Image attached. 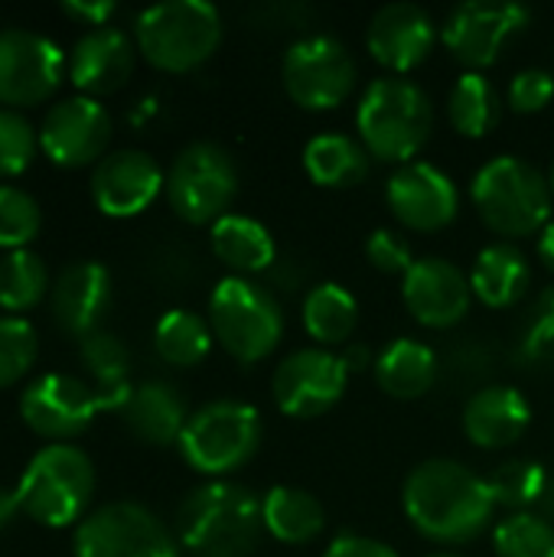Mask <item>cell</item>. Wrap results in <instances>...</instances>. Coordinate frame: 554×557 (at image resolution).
Here are the masks:
<instances>
[{
  "label": "cell",
  "instance_id": "1",
  "mask_svg": "<svg viewBox=\"0 0 554 557\" xmlns=\"http://www.w3.org/2000/svg\"><path fill=\"white\" fill-rule=\"evenodd\" d=\"M402 506L415 532L434 545H467L483 535L496 512V496L483 476L457 460L418 463L405 486Z\"/></svg>",
  "mask_w": 554,
  "mask_h": 557
},
{
  "label": "cell",
  "instance_id": "2",
  "mask_svg": "<svg viewBox=\"0 0 554 557\" xmlns=\"http://www.w3.org/2000/svg\"><path fill=\"white\" fill-rule=\"evenodd\" d=\"M264 532L261 499L229 480L196 486L176 512V542L189 557H251Z\"/></svg>",
  "mask_w": 554,
  "mask_h": 557
},
{
  "label": "cell",
  "instance_id": "3",
  "mask_svg": "<svg viewBox=\"0 0 554 557\" xmlns=\"http://www.w3.org/2000/svg\"><path fill=\"white\" fill-rule=\"evenodd\" d=\"M356 127L369 157L405 166L428 144L434 127V108L421 85L385 75L362 91Z\"/></svg>",
  "mask_w": 554,
  "mask_h": 557
},
{
  "label": "cell",
  "instance_id": "4",
  "mask_svg": "<svg viewBox=\"0 0 554 557\" xmlns=\"http://www.w3.org/2000/svg\"><path fill=\"white\" fill-rule=\"evenodd\" d=\"M473 206L490 232L503 238L542 235L552 222V186L549 180L519 157H493L470 183Z\"/></svg>",
  "mask_w": 554,
  "mask_h": 557
},
{
  "label": "cell",
  "instance_id": "5",
  "mask_svg": "<svg viewBox=\"0 0 554 557\" xmlns=\"http://www.w3.org/2000/svg\"><path fill=\"white\" fill-rule=\"evenodd\" d=\"M95 496V467L72 444H46L26 463L16 499L20 512L46 529H65L88 516Z\"/></svg>",
  "mask_w": 554,
  "mask_h": 557
},
{
  "label": "cell",
  "instance_id": "6",
  "mask_svg": "<svg viewBox=\"0 0 554 557\" xmlns=\"http://www.w3.org/2000/svg\"><path fill=\"white\" fill-rule=\"evenodd\" d=\"M137 52L160 72H193L222 42V16L206 0H167L134 23Z\"/></svg>",
  "mask_w": 554,
  "mask_h": 557
},
{
  "label": "cell",
  "instance_id": "7",
  "mask_svg": "<svg viewBox=\"0 0 554 557\" xmlns=\"http://www.w3.org/2000/svg\"><path fill=\"white\" fill-rule=\"evenodd\" d=\"M209 326L216 343L242 366L271 356L284 336V313L271 290L248 277H222L209 297Z\"/></svg>",
  "mask_w": 554,
  "mask_h": 557
},
{
  "label": "cell",
  "instance_id": "8",
  "mask_svg": "<svg viewBox=\"0 0 554 557\" xmlns=\"http://www.w3.org/2000/svg\"><path fill=\"white\" fill-rule=\"evenodd\" d=\"M261 444V414L245 401H209L196 414H189V424L180 437L183 460L212 480H222L245 467Z\"/></svg>",
  "mask_w": 554,
  "mask_h": 557
},
{
  "label": "cell",
  "instance_id": "9",
  "mask_svg": "<svg viewBox=\"0 0 554 557\" xmlns=\"http://www.w3.org/2000/svg\"><path fill=\"white\" fill-rule=\"evenodd\" d=\"M238 196V166L232 153L212 140L186 144L167 173L170 209L189 225H216Z\"/></svg>",
  "mask_w": 554,
  "mask_h": 557
},
{
  "label": "cell",
  "instance_id": "10",
  "mask_svg": "<svg viewBox=\"0 0 554 557\" xmlns=\"http://www.w3.org/2000/svg\"><path fill=\"white\" fill-rule=\"evenodd\" d=\"M72 552L75 557H180V542L150 509L104 503L78 522Z\"/></svg>",
  "mask_w": 554,
  "mask_h": 557
},
{
  "label": "cell",
  "instance_id": "11",
  "mask_svg": "<svg viewBox=\"0 0 554 557\" xmlns=\"http://www.w3.org/2000/svg\"><path fill=\"white\" fill-rule=\"evenodd\" d=\"M284 91L307 111H330L356 88V62L336 36H304L281 62Z\"/></svg>",
  "mask_w": 554,
  "mask_h": 557
},
{
  "label": "cell",
  "instance_id": "12",
  "mask_svg": "<svg viewBox=\"0 0 554 557\" xmlns=\"http://www.w3.org/2000/svg\"><path fill=\"white\" fill-rule=\"evenodd\" d=\"M65 75V52L42 33L0 29V104L10 111L42 104Z\"/></svg>",
  "mask_w": 554,
  "mask_h": 557
},
{
  "label": "cell",
  "instance_id": "13",
  "mask_svg": "<svg viewBox=\"0 0 554 557\" xmlns=\"http://www.w3.org/2000/svg\"><path fill=\"white\" fill-rule=\"evenodd\" d=\"M101 411L91 385L78 375L65 372H46L36 382H29L20 395V418L23 424L49 441V444H69L78 434H85Z\"/></svg>",
  "mask_w": 554,
  "mask_h": 557
},
{
  "label": "cell",
  "instance_id": "14",
  "mask_svg": "<svg viewBox=\"0 0 554 557\" xmlns=\"http://www.w3.org/2000/svg\"><path fill=\"white\" fill-rule=\"evenodd\" d=\"M526 26H529V10L519 3L467 0L447 13L441 36L457 62H464L470 72H480L496 65L509 39L519 36Z\"/></svg>",
  "mask_w": 554,
  "mask_h": 557
},
{
  "label": "cell",
  "instance_id": "15",
  "mask_svg": "<svg viewBox=\"0 0 554 557\" xmlns=\"http://www.w3.org/2000/svg\"><path fill=\"white\" fill-rule=\"evenodd\" d=\"M349 372L343 359L330 349H297L291 352L271 379L274 405L297 421L327 414L346 392Z\"/></svg>",
  "mask_w": 554,
  "mask_h": 557
},
{
  "label": "cell",
  "instance_id": "16",
  "mask_svg": "<svg viewBox=\"0 0 554 557\" xmlns=\"http://www.w3.org/2000/svg\"><path fill=\"white\" fill-rule=\"evenodd\" d=\"M111 140V114L95 98L75 95L56 101L39 127L42 153L65 170L101 163Z\"/></svg>",
  "mask_w": 554,
  "mask_h": 557
},
{
  "label": "cell",
  "instance_id": "17",
  "mask_svg": "<svg viewBox=\"0 0 554 557\" xmlns=\"http://www.w3.org/2000/svg\"><path fill=\"white\" fill-rule=\"evenodd\" d=\"M385 199L392 215L411 232H441L457 219L460 209L454 180L428 160L398 166L385 183Z\"/></svg>",
  "mask_w": 554,
  "mask_h": 557
},
{
  "label": "cell",
  "instance_id": "18",
  "mask_svg": "<svg viewBox=\"0 0 554 557\" xmlns=\"http://www.w3.org/2000/svg\"><path fill=\"white\" fill-rule=\"evenodd\" d=\"M160 189H167V176L160 163L144 150L104 153L91 173V199L111 219L140 215L160 196Z\"/></svg>",
  "mask_w": 554,
  "mask_h": 557
},
{
  "label": "cell",
  "instance_id": "19",
  "mask_svg": "<svg viewBox=\"0 0 554 557\" xmlns=\"http://www.w3.org/2000/svg\"><path fill=\"white\" fill-rule=\"evenodd\" d=\"M402 297L421 326L447 330L467 317L473 287L457 264L444 258H418L402 281Z\"/></svg>",
  "mask_w": 554,
  "mask_h": 557
},
{
  "label": "cell",
  "instance_id": "20",
  "mask_svg": "<svg viewBox=\"0 0 554 557\" xmlns=\"http://www.w3.org/2000/svg\"><path fill=\"white\" fill-rule=\"evenodd\" d=\"M438 42V26L418 3H385L369 20L366 46L372 59L392 72L418 69Z\"/></svg>",
  "mask_w": 554,
  "mask_h": 557
},
{
  "label": "cell",
  "instance_id": "21",
  "mask_svg": "<svg viewBox=\"0 0 554 557\" xmlns=\"http://www.w3.org/2000/svg\"><path fill=\"white\" fill-rule=\"evenodd\" d=\"M52 320L62 333H72L78 339L101 330L108 310H111V274L98 261H75L59 271L52 290H49Z\"/></svg>",
  "mask_w": 554,
  "mask_h": 557
},
{
  "label": "cell",
  "instance_id": "22",
  "mask_svg": "<svg viewBox=\"0 0 554 557\" xmlns=\"http://www.w3.org/2000/svg\"><path fill=\"white\" fill-rule=\"evenodd\" d=\"M134 72V42L118 26H98L78 36L69 55V78L85 98L114 95Z\"/></svg>",
  "mask_w": 554,
  "mask_h": 557
},
{
  "label": "cell",
  "instance_id": "23",
  "mask_svg": "<svg viewBox=\"0 0 554 557\" xmlns=\"http://www.w3.org/2000/svg\"><path fill=\"white\" fill-rule=\"evenodd\" d=\"M532 421L526 395L513 385L480 388L464 408V434L483 450H500L516 444Z\"/></svg>",
  "mask_w": 554,
  "mask_h": 557
},
{
  "label": "cell",
  "instance_id": "24",
  "mask_svg": "<svg viewBox=\"0 0 554 557\" xmlns=\"http://www.w3.org/2000/svg\"><path fill=\"white\" fill-rule=\"evenodd\" d=\"M124 428L147 447H170L180 444L189 411L183 395L170 382H144L131 392L121 408Z\"/></svg>",
  "mask_w": 554,
  "mask_h": 557
},
{
  "label": "cell",
  "instance_id": "25",
  "mask_svg": "<svg viewBox=\"0 0 554 557\" xmlns=\"http://www.w3.org/2000/svg\"><path fill=\"white\" fill-rule=\"evenodd\" d=\"M529 277H532V271H529L526 255L509 242H496L477 255L470 287H473L477 300L487 304L490 310H506L526 297Z\"/></svg>",
  "mask_w": 554,
  "mask_h": 557
},
{
  "label": "cell",
  "instance_id": "26",
  "mask_svg": "<svg viewBox=\"0 0 554 557\" xmlns=\"http://www.w3.org/2000/svg\"><path fill=\"white\" fill-rule=\"evenodd\" d=\"M78 359L85 366L88 385L101 405V411H121L124 401L131 398L134 385H131V356L124 349V343L104 330L85 336L78 343Z\"/></svg>",
  "mask_w": 554,
  "mask_h": 557
},
{
  "label": "cell",
  "instance_id": "27",
  "mask_svg": "<svg viewBox=\"0 0 554 557\" xmlns=\"http://www.w3.org/2000/svg\"><path fill=\"white\" fill-rule=\"evenodd\" d=\"M209 242H212V255H216L225 268H232L238 277L258 274V271L271 268V264H274V255H278L271 232H268L258 219L238 215V212L222 215V219L212 225Z\"/></svg>",
  "mask_w": 554,
  "mask_h": 557
},
{
  "label": "cell",
  "instance_id": "28",
  "mask_svg": "<svg viewBox=\"0 0 554 557\" xmlns=\"http://www.w3.org/2000/svg\"><path fill=\"white\" fill-rule=\"evenodd\" d=\"M376 382L392 398H421L438 382V356L418 339H395L376 359Z\"/></svg>",
  "mask_w": 554,
  "mask_h": 557
},
{
  "label": "cell",
  "instance_id": "29",
  "mask_svg": "<svg viewBox=\"0 0 554 557\" xmlns=\"http://www.w3.org/2000/svg\"><path fill=\"white\" fill-rule=\"evenodd\" d=\"M304 170L323 189H346L369 176V150L346 134H320L304 147Z\"/></svg>",
  "mask_w": 554,
  "mask_h": 557
},
{
  "label": "cell",
  "instance_id": "30",
  "mask_svg": "<svg viewBox=\"0 0 554 557\" xmlns=\"http://www.w3.org/2000/svg\"><path fill=\"white\" fill-rule=\"evenodd\" d=\"M261 506H264V529L284 545H310L327 525V516L317 496L297 486L268 490Z\"/></svg>",
  "mask_w": 554,
  "mask_h": 557
},
{
  "label": "cell",
  "instance_id": "31",
  "mask_svg": "<svg viewBox=\"0 0 554 557\" xmlns=\"http://www.w3.org/2000/svg\"><path fill=\"white\" fill-rule=\"evenodd\" d=\"M359 323V304L343 284H320L304 300V326L307 333L327 346H346Z\"/></svg>",
  "mask_w": 554,
  "mask_h": 557
},
{
  "label": "cell",
  "instance_id": "32",
  "mask_svg": "<svg viewBox=\"0 0 554 557\" xmlns=\"http://www.w3.org/2000/svg\"><path fill=\"white\" fill-rule=\"evenodd\" d=\"M212 326L209 320H202L199 313L193 310H167L157 326H153V346H157V356L167 362V366H176V369H193L199 366L209 349H212Z\"/></svg>",
  "mask_w": 554,
  "mask_h": 557
},
{
  "label": "cell",
  "instance_id": "33",
  "mask_svg": "<svg viewBox=\"0 0 554 557\" xmlns=\"http://www.w3.org/2000/svg\"><path fill=\"white\" fill-rule=\"evenodd\" d=\"M447 117H451L457 134H464V137H487L500 124V117H503L500 91L493 88V82L487 75L464 72L454 82V88H451Z\"/></svg>",
  "mask_w": 554,
  "mask_h": 557
},
{
  "label": "cell",
  "instance_id": "34",
  "mask_svg": "<svg viewBox=\"0 0 554 557\" xmlns=\"http://www.w3.org/2000/svg\"><path fill=\"white\" fill-rule=\"evenodd\" d=\"M49 290H52L49 271L36 251L20 248V251H7L0 258V307L10 317H20V313L39 307Z\"/></svg>",
  "mask_w": 554,
  "mask_h": 557
},
{
  "label": "cell",
  "instance_id": "35",
  "mask_svg": "<svg viewBox=\"0 0 554 557\" xmlns=\"http://www.w3.org/2000/svg\"><path fill=\"white\" fill-rule=\"evenodd\" d=\"M487 483L496 496V506L522 512L529 506H539L549 483V470L535 460H506L490 473Z\"/></svg>",
  "mask_w": 554,
  "mask_h": 557
},
{
  "label": "cell",
  "instance_id": "36",
  "mask_svg": "<svg viewBox=\"0 0 554 557\" xmlns=\"http://www.w3.org/2000/svg\"><path fill=\"white\" fill-rule=\"evenodd\" d=\"M496 557H554V525L542 516L516 512L493 532Z\"/></svg>",
  "mask_w": 554,
  "mask_h": 557
},
{
  "label": "cell",
  "instance_id": "37",
  "mask_svg": "<svg viewBox=\"0 0 554 557\" xmlns=\"http://www.w3.org/2000/svg\"><path fill=\"white\" fill-rule=\"evenodd\" d=\"M42 228L39 202L20 186H0V248L20 251Z\"/></svg>",
  "mask_w": 554,
  "mask_h": 557
},
{
  "label": "cell",
  "instance_id": "38",
  "mask_svg": "<svg viewBox=\"0 0 554 557\" xmlns=\"http://www.w3.org/2000/svg\"><path fill=\"white\" fill-rule=\"evenodd\" d=\"M39 356L36 330L23 317H0V388L16 385Z\"/></svg>",
  "mask_w": 554,
  "mask_h": 557
},
{
  "label": "cell",
  "instance_id": "39",
  "mask_svg": "<svg viewBox=\"0 0 554 557\" xmlns=\"http://www.w3.org/2000/svg\"><path fill=\"white\" fill-rule=\"evenodd\" d=\"M36 150L39 131H33V124L23 114L0 108V180L20 176L33 163Z\"/></svg>",
  "mask_w": 554,
  "mask_h": 557
},
{
  "label": "cell",
  "instance_id": "40",
  "mask_svg": "<svg viewBox=\"0 0 554 557\" xmlns=\"http://www.w3.org/2000/svg\"><path fill=\"white\" fill-rule=\"evenodd\" d=\"M519 346L529 362H554V287H545L526 310Z\"/></svg>",
  "mask_w": 554,
  "mask_h": 557
},
{
  "label": "cell",
  "instance_id": "41",
  "mask_svg": "<svg viewBox=\"0 0 554 557\" xmlns=\"http://www.w3.org/2000/svg\"><path fill=\"white\" fill-rule=\"evenodd\" d=\"M366 258L372 261V268H379L382 274H408L411 271V264L418 261L415 255H411V245L398 235V232H392V228H376L372 235H369V242H366Z\"/></svg>",
  "mask_w": 554,
  "mask_h": 557
},
{
  "label": "cell",
  "instance_id": "42",
  "mask_svg": "<svg viewBox=\"0 0 554 557\" xmlns=\"http://www.w3.org/2000/svg\"><path fill=\"white\" fill-rule=\"evenodd\" d=\"M554 98V75L545 69H526L509 85V104L519 114H535Z\"/></svg>",
  "mask_w": 554,
  "mask_h": 557
},
{
  "label": "cell",
  "instance_id": "43",
  "mask_svg": "<svg viewBox=\"0 0 554 557\" xmlns=\"http://www.w3.org/2000/svg\"><path fill=\"white\" fill-rule=\"evenodd\" d=\"M323 557H398L395 548H389L385 542L366 539V535H340Z\"/></svg>",
  "mask_w": 554,
  "mask_h": 557
},
{
  "label": "cell",
  "instance_id": "44",
  "mask_svg": "<svg viewBox=\"0 0 554 557\" xmlns=\"http://www.w3.org/2000/svg\"><path fill=\"white\" fill-rule=\"evenodd\" d=\"M114 10H118V3H111V0H65L62 3V13L65 16H72V20H78V23H85L91 29L108 26V20L114 16Z\"/></svg>",
  "mask_w": 554,
  "mask_h": 557
},
{
  "label": "cell",
  "instance_id": "45",
  "mask_svg": "<svg viewBox=\"0 0 554 557\" xmlns=\"http://www.w3.org/2000/svg\"><path fill=\"white\" fill-rule=\"evenodd\" d=\"M343 366H346V372H366L369 369V362H372V352H369V346H359V343H346L343 346Z\"/></svg>",
  "mask_w": 554,
  "mask_h": 557
},
{
  "label": "cell",
  "instance_id": "46",
  "mask_svg": "<svg viewBox=\"0 0 554 557\" xmlns=\"http://www.w3.org/2000/svg\"><path fill=\"white\" fill-rule=\"evenodd\" d=\"M20 516V499L16 490H0V532Z\"/></svg>",
  "mask_w": 554,
  "mask_h": 557
},
{
  "label": "cell",
  "instance_id": "47",
  "mask_svg": "<svg viewBox=\"0 0 554 557\" xmlns=\"http://www.w3.org/2000/svg\"><path fill=\"white\" fill-rule=\"evenodd\" d=\"M539 258H542V264L554 274V219L545 225V232L539 235Z\"/></svg>",
  "mask_w": 554,
  "mask_h": 557
},
{
  "label": "cell",
  "instance_id": "48",
  "mask_svg": "<svg viewBox=\"0 0 554 557\" xmlns=\"http://www.w3.org/2000/svg\"><path fill=\"white\" fill-rule=\"evenodd\" d=\"M539 509H542V519L554 525V473H549V483H545V493L539 499Z\"/></svg>",
  "mask_w": 554,
  "mask_h": 557
},
{
  "label": "cell",
  "instance_id": "49",
  "mask_svg": "<svg viewBox=\"0 0 554 557\" xmlns=\"http://www.w3.org/2000/svg\"><path fill=\"white\" fill-rule=\"evenodd\" d=\"M428 557H464V555H454V552H434V555Z\"/></svg>",
  "mask_w": 554,
  "mask_h": 557
},
{
  "label": "cell",
  "instance_id": "50",
  "mask_svg": "<svg viewBox=\"0 0 554 557\" xmlns=\"http://www.w3.org/2000/svg\"><path fill=\"white\" fill-rule=\"evenodd\" d=\"M549 186H552V196H554V163H552V173H549Z\"/></svg>",
  "mask_w": 554,
  "mask_h": 557
}]
</instances>
